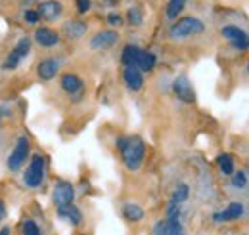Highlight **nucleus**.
Segmentation results:
<instances>
[{
	"label": "nucleus",
	"instance_id": "1",
	"mask_svg": "<svg viewBox=\"0 0 249 235\" xmlns=\"http://www.w3.org/2000/svg\"><path fill=\"white\" fill-rule=\"evenodd\" d=\"M117 146L121 149L123 161L128 170H138L142 161H144V153H146V146L142 142V138L138 136H130V138H119Z\"/></svg>",
	"mask_w": 249,
	"mask_h": 235
},
{
	"label": "nucleus",
	"instance_id": "2",
	"mask_svg": "<svg viewBox=\"0 0 249 235\" xmlns=\"http://www.w3.org/2000/svg\"><path fill=\"white\" fill-rule=\"evenodd\" d=\"M203 31H205V25L197 17H182L171 27L169 34H171V38L178 40V38H186V36H192V34H199Z\"/></svg>",
	"mask_w": 249,
	"mask_h": 235
},
{
	"label": "nucleus",
	"instance_id": "3",
	"mask_svg": "<svg viewBox=\"0 0 249 235\" xmlns=\"http://www.w3.org/2000/svg\"><path fill=\"white\" fill-rule=\"evenodd\" d=\"M44 180V159L40 155H35L31 159V165L29 168L25 170V176H23V182L27 187H38Z\"/></svg>",
	"mask_w": 249,
	"mask_h": 235
},
{
	"label": "nucleus",
	"instance_id": "4",
	"mask_svg": "<svg viewBox=\"0 0 249 235\" xmlns=\"http://www.w3.org/2000/svg\"><path fill=\"white\" fill-rule=\"evenodd\" d=\"M27 155H29V140H27L25 136H21V138L18 140L16 147H14V151H12L10 157H8V168H10L12 172L19 170L21 165L25 163Z\"/></svg>",
	"mask_w": 249,
	"mask_h": 235
},
{
	"label": "nucleus",
	"instance_id": "5",
	"mask_svg": "<svg viewBox=\"0 0 249 235\" xmlns=\"http://www.w3.org/2000/svg\"><path fill=\"white\" fill-rule=\"evenodd\" d=\"M31 52V40L29 38H21L18 40L16 48L12 50V54L6 58V63H4V69H16L19 65V61L23 58H27Z\"/></svg>",
	"mask_w": 249,
	"mask_h": 235
},
{
	"label": "nucleus",
	"instance_id": "6",
	"mask_svg": "<svg viewBox=\"0 0 249 235\" xmlns=\"http://www.w3.org/2000/svg\"><path fill=\"white\" fill-rule=\"evenodd\" d=\"M173 92H175L177 98L182 100L184 103H194V101H196V92H194V86H192V83L188 81L186 75H180V77L175 79V83H173Z\"/></svg>",
	"mask_w": 249,
	"mask_h": 235
},
{
	"label": "nucleus",
	"instance_id": "7",
	"mask_svg": "<svg viewBox=\"0 0 249 235\" xmlns=\"http://www.w3.org/2000/svg\"><path fill=\"white\" fill-rule=\"evenodd\" d=\"M222 36H224L226 40H230L234 48H238V50H248L249 38H248V33L244 29H240V27H236V25H226V27H222Z\"/></svg>",
	"mask_w": 249,
	"mask_h": 235
},
{
	"label": "nucleus",
	"instance_id": "8",
	"mask_svg": "<svg viewBox=\"0 0 249 235\" xmlns=\"http://www.w3.org/2000/svg\"><path fill=\"white\" fill-rule=\"evenodd\" d=\"M73 199H75V189L69 182H60L52 191V201L56 206L71 205Z\"/></svg>",
	"mask_w": 249,
	"mask_h": 235
},
{
	"label": "nucleus",
	"instance_id": "9",
	"mask_svg": "<svg viewBox=\"0 0 249 235\" xmlns=\"http://www.w3.org/2000/svg\"><path fill=\"white\" fill-rule=\"evenodd\" d=\"M119 40V34L115 31H102L98 34H94L92 40H90V46L94 50H100V48H111L115 42Z\"/></svg>",
	"mask_w": 249,
	"mask_h": 235
},
{
	"label": "nucleus",
	"instance_id": "10",
	"mask_svg": "<svg viewBox=\"0 0 249 235\" xmlns=\"http://www.w3.org/2000/svg\"><path fill=\"white\" fill-rule=\"evenodd\" d=\"M62 10L63 8L60 2H56V0H46V2L40 4L38 16H40L42 19H46V21H56V19L62 16Z\"/></svg>",
	"mask_w": 249,
	"mask_h": 235
},
{
	"label": "nucleus",
	"instance_id": "11",
	"mask_svg": "<svg viewBox=\"0 0 249 235\" xmlns=\"http://www.w3.org/2000/svg\"><path fill=\"white\" fill-rule=\"evenodd\" d=\"M35 40L44 48H52L60 42V34L48 27H40L38 31H35Z\"/></svg>",
	"mask_w": 249,
	"mask_h": 235
},
{
	"label": "nucleus",
	"instance_id": "12",
	"mask_svg": "<svg viewBox=\"0 0 249 235\" xmlns=\"http://www.w3.org/2000/svg\"><path fill=\"white\" fill-rule=\"evenodd\" d=\"M36 71H38V77L42 81H52L58 75V71H60V61L56 58L44 59V61H40V65H38Z\"/></svg>",
	"mask_w": 249,
	"mask_h": 235
},
{
	"label": "nucleus",
	"instance_id": "13",
	"mask_svg": "<svg viewBox=\"0 0 249 235\" xmlns=\"http://www.w3.org/2000/svg\"><path fill=\"white\" fill-rule=\"evenodd\" d=\"M180 230H182V224L177 218H167V220L157 222L154 228V235H175Z\"/></svg>",
	"mask_w": 249,
	"mask_h": 235
},
{
	"label": "nucleus",
	"instance_id": "14",
	"mask_svg": "<svg viewBox=\"0 0 249 235\" xmlns=\"http://www.w3.org/2000/svg\"><path fill=\"white\" fill-rule=\"evenodd\" d=\"M242 214H244V206L240 205V203H230L226 210L215 212L213 220H215V222H230V220H238V218H242Z\"/></svg>",
	"mask_w": 249,
	"mask_h": 235
},
{
	"label": "nucleus",
	"instance_id": "15",
	"mask_svg": "<svg viewBox=\"0 0 249 235\" xmlns=\"http://www.w3.org/2000/svg\"><path fill=\"white\" fill-rule=\"evenodd\" d=\"M124 83L130 90H140L144 86V77L136 67H124Z\"/></svg>",
	"mask_w": 249,
	"mask_h": 235
},
{
	"label": "nucleus",
	"instance_id": "16",
	"mask_svg": "<svg viewBox=\"0 0 249 235\" xmlns=\"http://www.w3.org/2000/svg\"><path fill=\"white\" fill-rule=\"evenodd\" d=\"M58 210H60V216L65 218L67 222H71L73 226H77V224H81V222H83V214H81V210L73 205V203H71V205L58 206Z\"/></svg>",
	"mask_w": 249,
	"mask_h": 235
},
{
	"label": "nucleus",
	"instance_id": "17",
	"mask_svg": "<svg viewBox=\"0 0 249 235\" xmlns=\"http://www.w3.org/2000/svg\"><path fill=\"white\" fill-rule=\"evenodd\" d=\"M85 31H87V25H85L83 21H67V23L63 25V34H65L67 38H71V40L81 38V36L85 34Z\"/></svg>",
	"mask_w": 249,
	"mask_h": 235
},
{
	"label": "nucleus",
	"instance_id": "18",
	"mask_svg": "<svg viewBox=\"0 0 249 235\" xmlns=\"http://www.w3.org/2000/svg\"><path fill=\"white\" fill-rule=\"evenodd\" d=\"M62 88L65 90V92H69V94L79 92V90H83V81H81L77 75L67 73V75L62 77Z\"/></svg>",
	"mask_w": 249,
	"mask_h": 235
},
{
	"label": "nucleus",
	"instance_id": "19",
	"mask_svg": "<svg viewBox=\"0 0 249 235\" xmlns=\"http://www.w3.org/2000/svg\"><path fill=\"white\" fill-rule=\"evenodd\" d=\"M140 48L138 46H134V44H126L123 50V56H121V59H123L124 67H136V59H138V56H140Z\"/></svg>",
	"mask_w": 249,
	"mask_h": 235
},
{
	"label": "nucleus",
	"instance_id": "20",
	"mask_svg": "<svg viewBox=\"0 0 249 235\" xmlns=\"http://www.w3.org/2000/svg\"><path fill=\"white\" fill-rule=\"evenodd\" d=\"M156 67V56L152 52H140V56L136 59V69L138 71H152Z\"/></svg>",
	"mask_w": 249,
	"mask_h": 235
},
{
	"label": "nucleus",
	"instance_id": "21",
	"mask_svg": "<svg viewBox=\"0 0 249 235\" xmlns=\"http://www.w3.org/2000/svg\"><path fill=\"white\" fill-rule=\"evenodd\" d=\"M123 214H124V218L130 220V222H140V220L144 218V208L134 205V203H128V205L123 206Z\"/></svg>",
	"mask_w": 249,
	"mask_h": 235
},
{
	"label": "nucleus",
	"instance_id": "22",
	"mask_svg": "<svg viewBox=\"0 0 249 235\" xmlns=\"http://www.w3.org/2000/svg\"><path fill=\"white\" fill-rule=\"evenodd\" d=\"M217 165H218V168H220V172H222V174H226V176L236 172V170H234V168H236V167H234V159H232L228 153H222V155H218V157H217Z\"/></svg>",
	"mask_w": 249,
	"mask_h": 235
},
{
	"label": "nucleus",
	"instance_id": "23",
	"mask_svg": "<svg viewBox=\"0 0 249 235\" xmlns=\"http://www.w3.org/2000/svg\"><path fill=\"white\" fill-rule=\"evenodd\" d=\"M186 6V0H169V6H167V17L169 19H177L182 10Z\"/></svg>",
	"mask_w": 249,
	"mask_h": 235
},
{
	"label": "nucleus",
	"instance_id": "24",
	"mask_svg": "<svg viewBox=\"0 0 249 235\" xmlns=\"http://www.w3.org/2000/svg\"><path fill=\"white\" fill-rule=\"evenodd\" d=\"M188 195H190V189H188L186 184H178V185H177V189L173 191L171 203H175V205H180V203H184V201H186Z\"/></svg>",
	"mask_w": 249,
	"mask_h": 235
},
{
	"label": "nucleus",
	"instance_id": "25",
	"mask_svg": "<svg viewBox=\"0 0 249 235\" xmlns=\"http://www.w3.org/2000/svg\"><path fill=\"white\" fill-rule=\"evenodd\" d=\"M128 21H130L132 25H140V23H142V10H140L138 6L128 8Z\"/></svg>",
	"mask_w": 249,
	"mask_h": 235
},
{
	"label": "nucleus",
	"instance_id": "26",
	"mask_svg": "<svg viewBox=\"0 0 249 235\" xmlns=\"http://www.w3.org/2000/svg\"><path fill=\"white\" fill-rule=\"evenodd\" d=\"M232 184H234V187H240V189H244V187L248 185V176H246V172H244V170H240V172H234V180H232Z\"/></svg>",
	"mask_w": 249,
	"mask_h": 235
},
{
	"label": "nucleus",
	"instance_id": "27",
	"mask_svg": "<svg viewBox=\"0 0 249 235\" xmlns=\"http://www.w3.org/2000/svg\"><path fill=\"white\" fill-rule=\"evenodd\" d=\"M23 235H40V230L33 220H27L23 224Z\"/></svg>",
	"mask_w": 249,
	"mask_h": 235
},
{
	"label": "nucleus",
	"instance_id": "28",
	"mask_svg": "<svg viewBox=\"0 0 249 235\" xmlns=\"http://www.w3.org/2000/svg\"><path fill=\"white\" fill-rule=\"evenodd\" d=\"M90 6H92L90 0H77V10H79L81 14H87V12L90 10Z\"/></svg>",
	"mask_w": 249,
	"mask_h": 235
},
{
	"label": "nucleus",
	"instance_id": "29",
	"mask_svg": "<svg viewBox=\"0 0 249 235\" xmlns=\"http://www.w3.org/2000/svg\"><path fill=\"white\" fill-rule=\"evenodd\" d=\"M25 19H27L29 23H36V21L40 19V16H38V12H33V10H27V12H25Z\"/></svg>",
	"mask_w": 249,
	"mask_h": 235
},
{
	"label": "nucleus",
	"instance_id": "30",
	"mask_svg": "<svg viewBox=\"0 0 249 235\" xmlns=\"http://www.w3.org/2000/svg\"><path fill=\"white\" fill-rule=\"evenodd\" d=\"M107 21H109L111 25H121V21H123V17H121L119 14H109V17H107Z\"/></svg>",
	"mask_w": 249,
	"mask_h": 235
},
{
	"label": "nucleus",
	"instance_id": "31",
	"mask_svg": "<svg viewBox=\"0 0 249 235\" xmlns=\"http://www.w3.org/2000/svg\"><path fill=\"white\" fill-rule=\"evenodd\" d=\"M6 218V205H4V201H0V222Z\"/></svg>",
	"mask_w": 249,
	"mask_h": 235
},
{
	"label": "nucleus",
	"instance_id": "32",
	"mask_svg": "<svg viewBox=\"0 0 249 235\" xmlns=\"http://www.w3.org/2000/svg\"><path fill=\"white\" fill-rule=\"evenodd\" d=\"M0 235H10V228H2V230H0Z\"/></svg>",
	"mask_w": 249,
	"mask_h": 235
},
{
	"label": "nucleus",
	"instance_id": "33",
	"mask_svg": "<svg viewBox=\"0 0 249 235\" xmlns=\"http://www.w3.org/2000/svg\"><path fill=\"white\" fill-rule=\"evenodd\" d=\"M175 235H184V230H180V232H178V234H175Z\"/></svg>",
	"mask_w": 249,
	"mask_h": 235
},
{
	"label": "nucleus",
	"instance_id": "34",
	"mask_svg": "<svg viewBox=\"0 0 249 235\" xmlns=\"http://www.w3.org/2000/svg\"><path fill=\"white\" fill-rule=\"evenodd\" d=\"M0 117H2V113H0Z\"/></svg>",
	"mask_w": 249,
	"mask_h": 235
}]
</instances>
